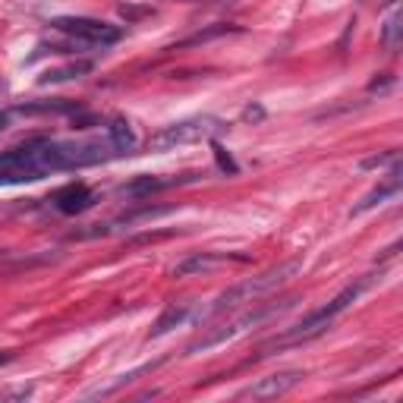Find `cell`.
<instances>
[{
    "label": "cell",
    "mask_w": 403,
    "mask_h": 403,
    "mask_svg": "<svg viewBox=\"0 0 403 403\" xmlns=\"http://www.w3.org/2000/svg\"><path fill=\"white\" fill-rule=\"evenodd\" d=\"M164 180H154V177H139V180H132V183H126L123 190V196H132V199H145V196H151V192H161L164 190Z\"/></svg>",
    "instance_id": "14"
},
{
    "label": "cell",
    "mask_w": 403,
    "mask_h": 403,
    "mask_svg": "<svg viewBox=\"0 0 403 403\" xmlns=\"http://www.w3.org/2000/svg\"><path fill=\"white\" fill-rule=\"evenodd\" d=\"M13 359V353H4V356H0V366H4V362H10Z\"/></svg>",
    "instance_id": "21"
},
{
    "label": "cell",
    "mask_w": 403,
    "mask_h": 403,
    "mask_svg": "<svg viewBox=\"0 0 403 403\" xmlns=\"http://www.w3.org/2000/svg\"><path fill=\"white\" fill-rule=\"evenodd\" d=\"M154 366H158V362H149V366H139V368H132V372H126V375H117L111 385H104V388H98V391H92L89 397H104V394H113L117 388H123V385H130V381H136L139 375H149Z\"/></svg>",
    "instance_id": "15"
},
{
    "label": "cell",
    "mask_w": 403,
    "mask_h": 403,
    "mask_svg": "<svg viewBox=\"0 0 403 403\" xmlns=\"http://www.w3.org/2000/svg\"><path fill=\"white\" fill-rule=\"evenodd\" d=\"M299 268H302V259H290V261H280V265H274V268H268V271L255 274V278H246V280H240V284L227 287V290L211 302L208 315H221V312H227V309L243 306V302H255L259 297H265V293L278 290L280 284H287V280H290Z\"/></svg>",
    "instance_id": "1"
},
{
    "label": "cell",
    "mask_w": 403,
    "mask_h": 403,
    "mask_svg": "<svg viewBox=\"0 0 403 403\" xmlns=\"http://www.w3.org/2000/svg\"><path fill=\"white\" fill-rule=\"evenodd\" d=\"M400 186H403V167H400V161L394 158V161H391V170H388V177L381 180V183L375 186L372 192H366V196L359 199V205L353 208V214H366V211H372L375 205H385L388 199L397 196Z\"/></svg>",
    "instance_id": "7"
},
{
    "label": "cell",
    "mask_w": 403,
    "mask_h": 403,
    "mask_svg": "<svg viewBox=\"0 0 403 403\" xmlns=\"http://www.w3.org/2000/svg\"><path fill=\"white\" fill-rule=\"evenodd\" d=\"M302 378H306V372H299V368H290V372H274V375H268V378L252 381V385L246 388V391L240 394V397H252V400L280 397V394L293 391V388H297Z\"/></svg>",
    "instance_id": "6"
},
{
    "label": "cell",
    "mask_w": 403,
    "mask_h": 403,
    "mask_svg": "<svg viewBox=\"0 0 403 403\" xmlns=\"http://www.w3.org/2000/svg\"><path fill=\"white\" fill-rule=\"evenodd\" d=\"M246 261V255H221V252H192L190 259H183L173 268V278H190V274H205L211 268L224 265V261Z\"/></svg>",
    "instance_id": "8"
},
{
    "label": "cell",
    "mask_w": 403,
    "mask_h": 403,
    "mask_svg": "<svg viewBox=\"0 0 403 403\" xmlns=\"http://www.w3.org/2000/svg\"><path fill=\"white\" fill-rule=\"evenodd\" d=\"M400 35H403V16H400L397 0H394L391 13H388L385 23H381V42H385L388 51H397L400 48Z\"/></svg>",
    "instance_id": "12"
},
{
    "label": "cell",
    "mask_w": 403,
    "mask_h": 403,
    "mask_svg": "<svg viewBox=\"0 0 403 403\" xmlns=\"http://www.w3.org/2000/svg\"><path fill=\"white\" fill-rule=\"evenodd\" d=\"M107 139H111V145H113V151L117 154H132L136 151V145H139L136 130H132L130 120H123V117L111 120V126H107Z\"/></svg>",
    "instance_id": "10"
},
{
    "label": "cell",
    "mask_w": 403,
    "mask_h": 403,
    "mask_svg": "<svg viewBox=\"0 0 403 403\" xmlns=\"http://www.w3.org/2000/svg\"><path fill=\"white\" fill-rule=\"evenodd\" d=\"M51 29L60 35H70L76 42L85 44H117L123 38V32L111 23H101V19H89V16H57L51 19Z\"/></svg>",
    "instance_id": "5"
},
{
    "label": "cell",
    "mask_w": 403,
    "mask_h": 403,
    "mask_svg": "<svg viewBox=\"0 0 403 403\" xmlns=\"http://www.w3.org/2000/svg\"><path fill=\"white\" fill-rule=\"evenodd\" d=\"M261 117H265L261 107H246V111H243V120H261Z\"/></svg>",
    "instance_id": "20"
},
{
    "label": "cell",
    "mask_w": 403,
    "mask_h": 403,
    "mask_svg": "<svg viewBox=\"0 0 403 403\" xmlns=\"http://www.w3.org/2000/svg\"><path fill=\"white\" fill-rule=\"evenodd\" d=\"M214 158H218V167L224 173H230V177H237L240 173V167H237V161L230 158V154H227V149H221V145H214Z\"/></svg>",
    "instance_id": "17"
},
{
    "label": "cell",
    "mask_w": 403,
    "mask_h": 403,
    "mask_svg": "<svg viewBox=\"0 0 403 403\" xmlns=\"http://www.w3.org/2000/svg\"><path fill=\"white\" fill-rule=\"evenodd\" d=\"M230 32H240V29H237V25L221 23V25H214V29H205V32H196V35H190L186 42H180V48H190V44H205V42H211V38L230 35Z\"/></svg>",
    "instance_id": "16"
},
{
    "label": "cell",
    "mask_w": 403,
    "mask_h": 403,
    "mask_svg": "<svg viewBox=\"0 0 403 403\" xmlns=\"http://www.w3.org/2000/svg\"><path fill=\"white\" fill-rule=\"evenodd\" d=\"M218 130H224V123H221L218 117L180 120V123L161 126V130L149 139V149L151 151H170V149H177V145H192V142H202V139H211Z\"/></svg>",
    "instance_id": "4"
},
{
    "label": "cell",
    "mask_w": 403,
    "mask_h": 403,
    "mask_svg": "<svg viewBox=\"0 0 403 403\" xmlns=\"http://www.w3.org/2000/svg\"><path fill=\"white\" fill-rule=\"evenodd\" d=\"M293 299H284V302H271V306H259V309H249V312H243L240 318L227 321V325H218V328H208L205 334H202L199 340H192L190 347H186V353H199V350H211V347L218 344H227V340L240 337L243 331H249V328H255L259 321L271 318V315L284 312V309H290Z\"/></svg>",
    "instance_id": "3"
},
{
    "label": "cell",
    "mask_w": 403,
    "mask_h": 403,
    "mask_svg": "<svg viewBox=\"0 0 403 403\" xmlns=\"http://www.w3.org/2000/svg\"><path fill=\"white\" fill-rule=\"evenodd\" d=\"M372 284H375V274H366V278H359V280H353V284H347L344 290L337 293V297L328 302V306H321V309H315L312 315H306V318H302L299 325L290 331V337H287V340H309V337H318V334L328 331V325H331V321L337 318L340 312H347V309H350L353 302L359 299V293L368 290Z\"/></svg>",
    "instance_id": "2"
},
{
    "label": "cell",
    "mask_w": 403,
    "mask_h": 403,
    "mask_svg": "<svg viewBox=\"0 0 403 403\" xmlns=\"http://www.w3.org/2000/svg\"><path fill=\"white\" fill-rule=\"evenodd\" d=\"M54 205H57L60 214H79V211L95 205V192H92L85 183H70L54 196Z\"/></svg>",
    "instance_id": "9"
},
{
    "label": "cell",
    "mask_w": 403,
    "mask_h": 403,
    "mask_svg": "<svg viewBox=\"0 0 403 403\" xmlns=\"http://www.w3.org/2000/svg\"><path fill=\"white\" fill-rule=\"evenodd\" d=\"M151 6H120V16L126 19V23H136L139 16H149Z\"/></svg>",
    "instance_id": "19"
},
{
    "label": "cell",
    "mask_w": 403,
    "mask_h": 403,
    "mask_svg": "<svg viewBox=\"0 0 403 403\" xmlns=\"http://www.w3.org/2000/svg\"><path fill=\"white\" fill-rule=\"evenodd\" d=\"M85 73H92V60H76V63L63 66V70L44 73L42 82H66V79H79V76H85Z\"/></svg>",
    "instance_id": "13"
},
{
    "label": "cell",
    "mask_w": 403,
    "mask_h": 403,
    "mask_svg": "<svg viewBox=\"0 0 403 403\" xmlns=\"http://www.w3.org/2000/svg\"><path fill=\"white\" fill-rule=\"evenodd\" d=\"M186 318H190V306H186V302H173V306H167L164 312H161V318L154 321L149 337H164L167 331H173L177 325H183Z\"/></svg>",
    "instance_id": "11"
},
{
    "label": "cell",
    "mask_w": 403,
    "mask_h": 403,
    "mask_svg": "<svg viewBox=\"0 0 403 403\" xmlns=\"http://www.w3.org/2000/svg\"><path fill=\"white\" fill-rule=\"evenodd\" d=\"M397 158V151H388V154H372V158H366L362 161V170H372V167H381V164H388V161H394Z\"/></svg>",
    "instance_id": "18"
}]
</instances>
